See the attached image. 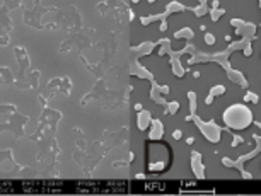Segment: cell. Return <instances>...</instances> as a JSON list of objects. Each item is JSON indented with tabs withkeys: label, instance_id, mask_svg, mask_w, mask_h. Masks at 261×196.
<instances>
[{
	"label": "cell",
	"instance_id": "obj_1",
	"mask_svg": "<svg viewBox=\"0 0 261 196\" xmlns=\"http://www.w3.org/2000/svg\"><path fill=\"white\" fill-rule=\"evenodd\" d=\"M224 121L225 125H229L230 128H246L251 123V113L249 109H246V106H239L235 104L230 109L224 113Z\"/></svg>",
	"mask_w": 261,
	"mask_h": 196
},
{
	"label": "cell",
	"instance_id": "obj_2",
	"mask_svg": "<svg viewBox=\"0 0 261 196\" xmlns=\"http://www.w3.org/2000/svg\"><path fill=\"white\" fill-rule=\"evenodd\" d=\"M150 125V114H149V111H140V116H138V128L140 130H145L147 126Z\"/></svg>",
	"mask_w": 261,
	"mask_h": 196
},
{
	"label": "cell",
	"instance_id": "obj_3",
	"mask_svg": "<svg viewBox=\"0 0 261 196\" xmlns=\"http://www.w3.org/2000/svg\"><path fill=\"white\" fill-rule=\"evenodd\" d=\"M161 135H162V125L159 121H154V131H152L150 137L152 138H161Z\"/></svg>",
	"mask_w": 261,
	"mask_h": 196
},
{
	"label": "cell",
	"instance_id": "obj_4",
	"mask_svg": "<svg viewBox=\"0 0 261 196\" xmlns=\"http://www.w3.org/2000/svg\"><path fill=\"white\" fill-rule=\"evenodd\" d=\"M225 89H224V85H217V87H212V90H210V94H213V95H220V94H224Z\"/></svg>",
	"mask_w": 261,
	"mask_h": 196
},
{
	"label": "cell",
	"instance_id": "obj_5",
	"mask_svg": "<svg viewBox=\"0 0 261 196\" xmlns=\"http://www.w3.org/2000/svg\"><path fill=\"white\" fill-rule=\"evenodd\" d=\"M205 43H207V44H213V43H215V36H213V34H205Z\"/></svg>",
	"mask_w": 261,
	"mask_h": 196
},
{
	"label": "cell",
	"instance_id": "obj_6",
	"mask_svg": "<svg viewBox=\"0 0 261 196\" xmlns=\"http://www.w3.org/2000/svg\"><path fill=\"white\" fill-rule=\"evenodd\" d=\"M178 107H179L178 102H171V104H169V113H172V114H174V113L178 111Z\"/></svg>",
	"mask_w": 261,
	"mask_h": 196
},
{
	"label": "cell",
	"instance_id": "obj_7",
	"mask_svg": "<svg viewBox=\"0 0 261 196\" xmlns=\"http://www.w3.org/2000/svg\"><path fill=\"white\" fill-rule=\"evenodd\" d=\"M254 101V102H258V95H253V92H247V95H246V101Z\"/></svg>",
	"mask_w": 261,
	"mask_h": 196
},
{
	"label": "cell",
	"instance_id": "obj_8",
	"mask_svg": "<svg viewBox=\"0 0 261 196\" xmlns=\"http://www.w3.org/2000/svg\"><path fill=\"white\" fill-rule=\"evenodd\" d=\"M181 135H183V133H181V130H176V131L172 133V137L176 138V140H179V138H181Z\"/></svg>",
	"mask_w": 261,
	"mask_h": 196
},
{
	"label": "cell",
	"instance_id": "obj_9",
	"mask_svg": "<svg viewBox=\"0 0 261 196\" xmlns=\"http://www.w3.org/2000/svg\"><path fill=\"white\" fill-rule=\"evenodd\" d=\"M212 101H213V94H210L208 97H207V101H205V102H207V104H210Z\"/></svg>",
	"mask_w": 261,
	"mask_h": 196
},
{
	"label": "cell",
	"instance_id": "obj_10",
	"mask_svg": "<svg viewBox=\"0 0 261 196\" xmlns=\"http://www.w3.org/2000/svg\"><path fill=\"white\" fill-rule=\"evenodd\" d=\"M149 2H150V4H152V2H155V0H149Z\"/></svg>",
	"mask_w": 261,
	"mask_h": 196
},
{
	"label": "cell",
	"instance_id": "obj_11",
	"mask_svg": "<svg viewBox=\"0 0 261 196\" xmlns=\"http://www.w3.org/2000/svg\"><path fill=\"white\" fill-rule=\"evenodd\" d=\"M133 2H135V4H137V2H138V0H133Z\"/></svg>",
	"mask_w": 261,
	"mask_h": 196
}]
</instances>
